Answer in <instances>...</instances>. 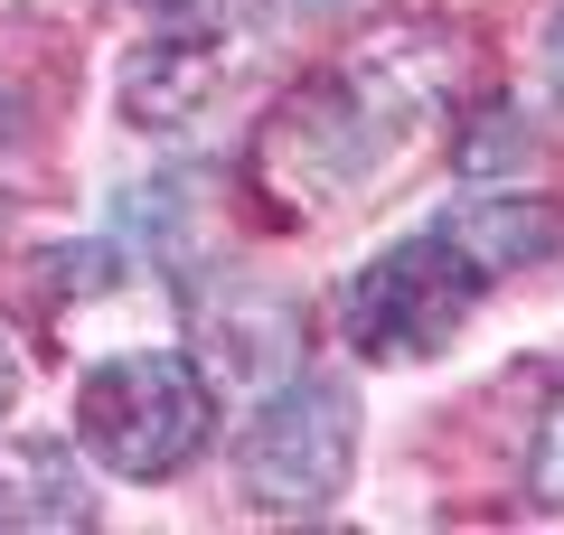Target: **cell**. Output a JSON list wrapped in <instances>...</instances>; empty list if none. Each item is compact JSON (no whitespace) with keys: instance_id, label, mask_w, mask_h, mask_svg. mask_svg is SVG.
Listing matches in <instances>:
<instances>
[{"instance_id":"cell-8","label":"cell","mask_w":564,"mask_h":535,"mask_svg":"<svg viewBox=\"0 0 564 535\" xmlns=\"http://www.w3.org/2000/svg\"><path fill=\"white\" fill-rule=\"evenodd\" d=\"M536 498L564 507V404L545 414V433H536Z\"/></svg>"},{"instance_id":"cell-6","label":"cell","mask_w":564,"mask_h":535,"mask_svg":"<svg viewBox=\"0 0 564 535\" xmlns=\"http://www.w3.org/2000/svg\"><path fill=\"white\" fill-rule=\"evenodd\" d=\"M217 95V57H207V39H170V47H141L132 66H122V113L132 122H188L198 103Z\"/></svg>"},{"instance_id":"cell-7","label":"cell","mask_w":564,"mask_h":535,"mask_svg":"<svg viewBox=\"0 0 564 535\" xmlns=\"http://www.w3.org/2000/svg\"><path fill=\"white\" fill-rule=\"evenodd\" d=\"M141 10H151L170 39H217V29H236L245 0H141Z\"/></svg>"},{"instance_id":"cell-4","label":"cell","mask_w":564,"mask_h":535,"mask_svg":"<svg viewBox=\"0 0 564 535\" xmlns=\"http://www.w3.org/2000/svg\"><path fill=\"white\" fill-rule=\"evenodd\" d=\"M0 526H95V489L57 441H10L0 451Z\"/></svg>"},{"instance_id":"cell-9","label":"cell","mask_w":564,"mask_h":535,"mask_svg":"<svg viewBox=\"0 0 564 535\" xmlns=\"http://www.w3.org/2000/svg\"><path fill=\"white\" fill-rule=\"evenodd\" d=\"M10 395H20V357L0 348V414H10Z\"/></svg>"},{"instance_id":"cell-10","label":"cell","mask_w":564,"mask_h":535,"mask_svg":"<svg viewBox=\"0 0 564 535\" xmlns=\"http://www.w3.org/2000/svg\"><path fill=\"white\" fill-rule=\"evenodd\" d=\"M555 85H564V10H555Z\"/></svg>"},{"instance_id":"cell-5","label":"cell","mask_w":564,"mask_h":535,"mask_svg":"<svg viewBox=\"0 0 564 535\" xmlns=\"http://www.w3.org/2000/svg\"><path fill=\"white\" fill-rule=\"evenodd\" d=\"M443 226L489 263V282L518 273V263H545L564 244V207L545 198H470V207H443Z\"/></svg>"},{"instance_id":"cell-2","label":"cell","mask_w":564,"mask_h":535,"mask_svg":"<svg viewBox=\"0 0 564 535\" xmlns=\"http://www.w3.org/2000/svg\"><path fill=\"white\" fill-rule=\"evenodd\" d=\"M480 292H489V263L433 217L423 236L386 244V254L348 282L339 329H348L358 357H386V367H404V357H443L452 338H462V319L480 310Z\"/></svg>"},{"instance_id":"cell-3","label":"cell","mask_w":564,"mask_h":535,"mask_svg":"<svg viewBox=\"0 0 564 535\" xmlns=\"http://www.w3.org/2000/svg\"><path fill=\"white\" fill-rule=\"evenodd\" d=\"M358 460V395L339 376H292L236 441V479L254 507H329Z\"/></svg>"},{"instance_id":"cell-11","label":"cell","mask_w":564,"mask_h":535,"mask_svg":"<svg viewBox=\"0 0 564 535\" xmlns=\"http://www.w3.org/2000/svg\"><path fill=\"white\" fill-rule=\"evenodd\" d=\"M0 132H10V103H0Z\"/></svg>"},{"instance_id":"cell-1","label":"cell","mask_w":564,"mask_h":535,"mask_svg":"<svg viewBox=\"0 0 564 535\" xmlns=\"http://www.w3.org/2000/svg\"><path fill=\"white\" fill-rule=\"evenodd\" d=\"M76 433L85 451L104 460L113 479H180L188 460L207 451L217 433V395H207L198 357L180 348H132V357H104L76 395Z\"/></svg>"}]
</instances>
